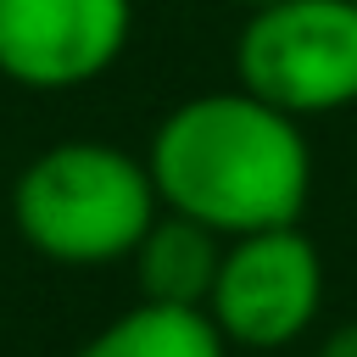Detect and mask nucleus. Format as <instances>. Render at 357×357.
<instances>
[{"label": "nucleus", "mask_w": 357, "mask_h": 357, "mask_svg": "<svg viewBox=\"0 0 357 357\" xmlns=\"http://www.w3.org/2000/svg\"><path fill=\"white\" fill-rule=\"evenodd\" d=\"M162 212L195 218L223 240L301 223L312 195L307 123L251 89H206L162 112L145 145Z\"/></svg>", "instance_id": "obj_1"}, {"label": "nucleus", "mask_w": 357, "mask_h": 357, "mask_svg": "<svg viewBox=\"0 0 357 357\" xmlns=\"http://www.w3.org/2000/svg\"><path fill=\"white\" fill-rule=\"evenodd\" d=\"M162 201L145 156L112 139H56L33 151L11 184V223L22 245L61 268L128 262Z\"/></svg>", "instance_id": "obj_2"}, {"label": "nucleus", "mask_w": 357, "mask_h": 357, "mask_svg": "<svg viewBox=\"0 0 357 357\" xmlns=\"http://www.w3.org/2000/svg\"><path fill=\"white\" fill-rule=\"evenodd\" d=\"M234 78L290 117L357 106V0H268L234 39Z\"/></svg>", "instance_id": "obj_3"}, {"label": "nucleus", "mask_w": 357, "mask_h": 357, "mask_svg": "<svg viewBox=\"0 0 357 357\" xmlns=\"http://www.w3.org/2000/svg\"><path fill=\"white\" fill-rule=\"evenodd\" d=\"M201 312L240 351L296 346L324 312V257H318V245L301 234V223L229 240Z\"/></svg>", "instance_id": "obj_4"}, {"label": "nucleus", "mask_w": 357, "mask_h": 357, "mask_svg": "<svg viewBox=\"0 0 357 357\" xmlns=\"http://www.w3.org/2000/svg\"><path fill=\"white\" fill-rule=\"evenodd\" d=\"M134 39V0H0V78L61 95L106 78Z\"/></svg>", "instance_id": "obj_5"}, {"label": "nucleus", "mask_w": 357, "mask_h": 357, "mask_svg": "<svg viewBox=\"0 0 357 357\" xmlns=\"http://www.w3.org/2000/svg\"><path fill=\"white\" fill-rule=\"evenodd\" d=\"M223 234H212L195 218L156 212V223L139 234L128 268L139 284V301H167V307H206L218 262H223Z\"/></svg>", "instance_id": "obj_6"}, {"label": "nucleus", "mask_w": 357, "mask_h": 357, "mask_svg": "<svg viewBox=\"0 0 357 357\" xmlns=\"http://www.w3.org/2000/svg\"><path fill=\"white\" fill-rule=\"evenodd\" d=\"M73 357H229V340L201 307L134 301L112 324H100Z\"/></svg>", "instance_id": "obj_7"}, {"label": "nucleus", "mask_w": 357, "mask_h": 357, "mask_svg": "<svg viewBox=\"0 0 357 357\" xmlns=\"http://www.w3.org/2000/svg\"><path fill=\"white\" fill-rule=\"evenodd\" d=\"M312 357H357V318L335 324V329L318 340V351H312Z\"/></svg>", "instance_id": "obj_8"}, {"label": "nucleus", "mask_w": 357, "mask_h": 357, "mask_svg": "<svg viewBox=\"0 0 357 357\" xmlns=\"http://www.w3.org/2000/svg\"><path fill=\"white\" fill-rule=\"evenodd\" d=\"M240 6H245V11H251V6H268V0H240Z\"/></svg>", "instance_id": "obj_9"}]
</instances>
